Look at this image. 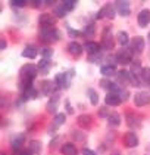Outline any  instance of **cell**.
Wrapping results in <instances>:
<instances>
[{
    "label": "cell",
    "mask_w": 150,
    "mask_h": 155,
    "mask_svg": "<svg viewBox=\"0 0 150 155\" xmlns=\"http://www.w3.org/2000/svg\"><path fill=\"white\" fill-rule=\"evenodd\" d=\"M40 38L41 40H44V41H55V40H59L60 38V33H59V30L56 28H41V31H40Z\"/></svg>",
    "instance_id": "1"
},
{
    "label": "cell",
    "mask_w": 150,
    "mask_h": 155,
    "mask_svg": "<svg viewBox=\"0 0 150 155\" xmlns=\"http://www.w3.org/2000/svg\"><path fill=\"white\" fill-rule=\"evenodd\" d=\"M115 61L121 65H127L129 62H132V50L122 48L121 50H118V53L115 55Z\"/></svg>",
    "instance_id": "2"
},
{
    "label": "cell",
    "mask_w": 150,
    "mask_h": 155,
    "mask_svg": "<svg viewBox=\"0 0 150 155\" xmlns=\"http://www.w3.org/2000/svg\"><path fill=\"white\" fill-rule=\"evenodd\" d=\"M37 72H38V67L31 65V64H27V65H24L22 68H21V77H22V80L33 81L35 78V75H37Z\"/></svg>",
    "instance_id": "3"
},
{
    "label": "cell",
    "mask_w": 150,
    "mask_h": 155,
    "mask_svg": "<svg viewBox=\"0 0 150 155\" xmlns=\"http://www.w3.org/2000/svg\"><path fill=\"white\" fill-rule=\"evenodd\" d=\"M74 74H75L74 70H72V71H68V72H60V74H56V77H55V83L58 84L59 87L66 89V87H69L71 77H72Z\"/></svg>",
    "instance_id": "4"
},
{
    "label": "cell",
    "mask_w": 150,
    "mask_h": 155,
    "mask_svg": "<svg viewBox=\"0 0 150 155\" xmlns=\"http://www.w3.org/2000/svg\"><path fill=\"white\" fill-rule=\"evenodd\" d=\"M116 15V8H113V5L112 3H107L106 6H103L99 13L96 15V18L97 19H104V18H107V19H113Z\"/></svg>",
    "instance_id": "5"
},
{
    "label": "cell",
    "mask_w": 150,
    "mask_h": 155,
    "mask_svg": "<svg viewBox=\"0 0 150 155\" xmlns=\"http://www.w3.org/2000/svg\"><path fill=\"white\" fill-rule=\"evenodd\" d=\"M129 48H131V50L136 53V55H140L143 50H144V48H146V43H144V38L141 36H136L131 38V41H129Z\"/></svg>",
    "instance_id": "6"
},
{
    "label": "cell",
    "mask_w": 150,
    "mask_h": 155,
    "mask_svg": "<svg viewBox=\"0 0 150 155\" xmlns=\"http://www.w3.org/2000/svg\"><path fill=\"white\" fill-rule=\"evenodd\" d=\"M55 18L50 13H41L38 16V24L41 28H55Z\"/></svg>",
    "instance_id": "7"
},
{
    "label": "cell",
    "mask_w": 150,
    "mask_h": 155,
    "mask_svg": "<svg viewBox=\"0 0 150 155\" xmlns=\"http://www.w3.org/2000/svg\"><path fill=\"white\" fill-rule=\"evenodd\" d=\"M122 143L127 148H136L139 145V137H137V134L134 131H127L124 134V137H122Z\"/></svg>",
    "instance_id": "8"
},
{
    "label": "cell",
    "mask_w": 150,
    "mask_h": 155,
    "mask_svg": "<svg viewBox=\"0 0 150 155\" xmlns=\"http://www.w3.org/2000/svg\"><path fill=\"white\" fill-rule=\"evenodd\" d=\"M102 43H103V49H106V50H110V49H113V46H115L113 38H112V33H110V28H109V27L103 30Z\"/></svg>",
    "instance_id": "9"
},
{
    "label": "cell",
    "mask_w": 150,
    "mask_h": 155,
    "mask_svg": "<svg viewBox=\"0 0 150 155\" xmlns=\"http://www.w3.org/2000/svg\"><path fill=\"white\" fill-rule=\"evenodd\" d=\"M134 104L136 107H147L150 104V95L147 92H139L134 96Z\"/></svg>",
    "instance_id": "10"
},
{
    "label": "cell",
    "mask_w": 150,
    "mask_h": 155,
    "mask_svg": "<svg viewBox=\"0 0 150 155\" xmlns=\"http://www.w3.org/2000/svg\"><path fill=\"white\" fill-rule=\"evenodd\" d=\"M104 104H106V107H118V105L122 104V97L118 93H112L110 92V93H107L104 96Z\"/></svg>",
    "instance_id": "11"
},
{
    "label": "cell",
    "mask_w": 150,
    "mask_h": 155,
    "mask_svg": "<svg viewBox=\"0 0 150 155\" xmlns=\"http://www.w3.org/2000/svg\"><path fill=\"white\" fill-rule=\"evenodd\" d=\"M116 6V12L119 13L121 16H129L131 13V6H129V2H124V0H119L115 3Z\"/></svg>",
    "instance_id": "12"
},
{
    "label": "cell",
    "mask_w": 150,
    "mask_h": 155,
    "mask_svg": "<svg viewBox=\"0 0 150 155\" xmlns=\"http://www.w3.org/2000/svg\"><path fill=\"white\" fill-rule=\"evenodd\" d=\"M59 97H60V93L55 92L53 95L50 96L49 102H47V111L52 112V114H58V105H59Z\"/></svg>",
    "instance_id": "13"
},
{
    "label": "cell",
    "mask_w": 150,
    "mask_h": 155,
    "mask_svg": "<svg viewBox=\"0 0 150 155\" xmlns=\"http://www.w3.org/2000/svg\"><path fill=\"white\" fill-rule=\"evenodd\" d=\"M137 22H139L140 27H147L150 24V11L143 9L139 13V16H137Z\"/></svg>",
    "instance_id": "14"
},
{
    "label": "cell",
    "mask_w": 150,
    "mask_h": 155,
    "mask_svg": "<svg viewBox=\"0 0 150 155\" xmlns=\"http://www.w3.org/2000/svg\"><path fill=\"white\" fill-rule=\"evenodd\" d=\"M60 152H62V155H78V149H77V146L74 143L66 142L62 145Z\"/></svg>",
    "instance_id": "15"
},
{
    "label": "cell",
    "mask_w": 150,
    "mask_h": 155,
    "mask_svg": "<svg viewBox=\"0 0 150 155\" xmlns=\"http://www.w3.org/2000/svg\"><path fill=\"white\" fill-rule=\"evenodd\" d=\"M127 123L129 127H134V129L141 127V120H140V117H137L134 112H127Z\"/></svg>",
    "instance_id": "16"
},
{
    "label": "cell",
    "mask_w": 150,
    "mask_h": 155,
    "mask_svg": "<svg viewBox=\"0 0 150 155\" xmlns=\"http://www.w3.org/2000/svg\"><path fill=\"white\" fill-rule=\"evenodd\" d=\"M37 53H38V50L35 46L33 45H28V46H25L22 50V56L24 58H28V59H35V56H37Z\"/></svg>",
    "instance_id": "17"
},
{
    "label": "cell",
    "mask_w": 150,
    "mask_h": 155,
    "mask_svg": "<svg viewBox=\"0 0 150 155\" xmlns=\"http://www.w3.org/2000/svg\"><path fill=\"white\" fill-rule=\"evenodd\" d=\"M41 90H43V95H53L55 93V83L50 81V80H43L41 81Z\"/></svg>",
    "instance_id": "18"
},
{
    "label": "cell",
    "mask_w": 150,
    "mask_h": 155,
    "mask_svg": "<svg viewBox=\"0 0 150 155\" xmlns=\"http://www.w3.org/2000/svg\"><path fill=\"white\" fill-rule=\"evenodd\" d=\"M77 123H78V126L84 127V129H90L91 124H93V118L90 117V115H87V114H82V115L78 117Z\"/></svg>",
    "instance_id": "19"
},
{
    "label": "cell",
    "mask_w": 150,
    "mask_h": 155,
    "mask_svg": "<svg viewBox=\"0 0 150 155\" xmlns=\"http://www.w3.org/2000/svg\"><path fill=\"white\" fill-rule=\"evenodd\" d=\"M24 142H25V136H24V134H18V136H15V137L12 139V142H11L13 151H15V152H18V151L22 148Z\"/></svg>",
    "instance_id": "20"
},
{
    "label": "cell",
    "mask_w": 150,
    "mask_h": 155,
    "mask_svg": "<svg viewBox=\"0 0 150 155\" xmlns=\"http://www.w3.org/2000/svg\"><path fill=\"white\" fill-rule=\"evenodd\" d=\"M87 52L90 53V55H99V53H102V46L99 45V43H96V41H88L87 43Z\"/></svg>",
    "instance_id": "21"
},
{
    "label": "cell",
    "mask_w": 150,
    "mask_h": 155,
    "mask_svg": "<svg viewBox=\"0 0 150 155\" xmlns=\"http://www.w3.org/2000/svg\"><path fill=\"white\" fill-rule=\"evenodd\" d=\"M68 52L71 55H74V56H78V55L82 53V46L80 43H77V41H71L68 45Z\"/></svg>",
    "instance_id": "22"
},
{
    "label": "cell",
    "mask_w": 150,
    "mask_h": 155,
    "mask_svg": "<svg viewBox=\"0 0 150 155\" xmlns=\"http://www.w3.org/2000/svg\"><path fill=\"white\" fill-rule=\"evenodd\" d=\"M100 74H102V75H106V77L115 74V65H113V64H103V65L100 67Z\"/></svg>",
    "instance_id": "23"
},
{
    "label": "cell",
    "mask_w": 150,
    "mask_h": 155,
    "mask_svg": "<svg viewBox=\"0 0 150 155\" xmlns=\"http://www.w3.org/2000/svg\"><path fill=\"white\" fill-rule=\"evenodd\" d=\"M118 83L119 84H129V75H131V72L129 71H118Z\"/></svg>",
    "instance_id": "24"
},
{
    "label": "cell",
    "mask_w": 150,
    "mask_h": 155,
    "mask_svg": "<svg viewBox=\"0 0 150 155\" xmlns=\"http://www.w3.org/2000/svg\"><path fill=\"white\" fill-rule=\"evenodd\" d=\"M140 81L146 86H150V68H143L139 75Z\"/></svg>",
    "instance_id": "25"
},
{
    "label": "cell",
    "mask_w": 150,
    "mask_h": 155,
    "mask_svg": "<svg viewBox=\"0 0 150 155\" xmlns=\"http://www.w3.org/2000/svg\"><path fill=\"white\" fill-rule=\"evenodd\" d=\"M30 152L33 155H40V152H41V142L40 140H31L30 142Z\"/></svg>",
    "instance_id": "26"
},
{
    "label": "cell",
    "mask_w": 150,
    "mask_h": 155,
    "mask_svg": "<svg viewBox=\"0 0 150 155\" xmlns=\"http://www.w3.org/2000/svg\"><path fill=\"white\" fill-rule=\"evenodd\" d=\"M116 38H118V43H119L122 48H125L127 45H129V41H131V40H129V37H128V34L125 33V31H119Z\"/></svg>",
    "instance_id": "27"
},
{
    "label": "cell",
    "mask_w": 150,
    "mask_h": 155,
    "mask_svg": "<svg viewBox=\"0 0 150 155\" xmlns=\"http://www.w3.org/2000/svg\"><path fill=\"white\" fill-rule=\"evenodd\" d=\"M65 121H66V115L63 112H58L53 117V126L55 127H60L62 124H65Z\"/></svg>",
    "instance_id": "28"
},
{
    "label": "cell",
    "mask_w": 150,
    "mask_h": 155,
    "mask_svg": "<svg viewBox=\"0 0 150 155\" xmlns=\"http://www.w3.org/2000/svg\"><path fill=\"white\" fill-rule=\"evenodd\" d=\"M109 126H112V127H118L119 124H121V115L118 114V112H110V115H109Z\"/></svg>",
    "instance_id": "29"
},
{
    "label": "cell",
    "mask_w": 150,
    "mask_h": 155,
    "mask_svg": "<svg viewBox=\"0 0 150 155\" xmlns=\"http://www.w3.org/2000/svg\"><path fill=\"white\" fill-rule=\"evenodd\" d=\"M50 65H52L50 59H44V58L38 62V68H40V71L43 72V74H47V72H49V70H50Z\"/></svg>",
    "instance_id": "30"
},
{
    "label": "cell",
    "mask_w": 150,
    "mask_h": 155,
    "mask_svg": "<svg viewBox=\"0 0 150 155\" xmlns=\"http://www.w3.org/2000/svg\"><path fill=\"white\" fill-rule=\"evenodd\" d=\"M38 93H37V90H35V87H30V89H27L25 92H24V101H27V99H34L37 97Z\"/></svg>",
    "instance_id": "31"
},
{
    "label": "cell",
    "mask_w": 150,
    "mask_h": 155,
    "mask_svg": "<svg viewBox=\"0 0 150 155\" xmlns=\"http://www.w3.org/2000/svg\"><path fill=\"white\" fill-rule=\"evenodd\" d=\"M66 13H68V12L65 11V8L62 6V3H60L59 6H56V8L53 9V15H55L56 18H63V16H65Z\"/></svg>",
    "instance_id": "32"
},
{
    "label": "cell",
    "mask_w": 150,
    "mask_h": 155,
    "mask_svg": "<svg viewBox=\"0 0 150 155\" xmlns=\"http://www.w3.org/2000/svg\"><path fill=\"white\" fill-rule=\"evenodd\" d=\"M94 33H96V27H94V24H90V25H87L85 30L82 31V36L84 37H93Z\"/></svg>",
    "instance_id": "33"
},
{
    "label": "cell",
    "mask_w": 150,
    "mask_h": 155,
    "mask_svg": "<svg viewBox=\"0 0 150 155\" xmlns=\"http://www.w3.org/2000/svg\"><path fill=\"white\" fill-rule=\"evenodd\" d=\"M75 5H77V2H71V0H65V2H62V6L65 8V11L66 12H72L74 9H75Z\"/></svg>",
    "instance_id": "34"
},
{
    "label": "cell",
    "mask_w": 150,
    "mask_h": 155,
    "mask_svg": "<svg viewBox=\"0 0 150 155\" xmlns=\"http://www.w3.org/2000/svg\"><path fill=\"white\" fill-rule=\"evenodd\" d=\"M88 97H90V102H91V105H97L99 104V93L97 92H94V90H88Z\"/></svg>",
    "instance_id": "35"
},
{
    "label": "cell",
    "mask_w": 150,
    "mask_h": 155,
    "mask_svg": "<svg viewBox=\"0 0 150 155\" xmlns=\"http://www.w3.org/2000/svg\"><path fill=\"white\" fill-rule=\"evenodd\" d=\"M27 5V2L25 0H12L11 2V6L12 8H15V9H21Z\"/></svg>",
    "instance_id": "36"
},
{
    "label": "cell",
    "mask_w": 150,
    "mask_h": 155,
    "mask_svg": "<svg viewBox=\"0 0 150 155\" xmlns=\"http://www.w3.org/2000/svg\"><path fill=\"white\" fill-rule=\"evenodd\" d=\"M53 55V49L52 48H43L41 49V56L44 59H50V56Z\"/></svg>",
    "instance_id": "37"
},
{
    "label": "cell",
    "mask_w": 150,
    "mask_h": 155,
    "mask_svg": "<svg viewBox=\"0 0 150 155\" xmlns=\"http://www.w3.org/2000/svg\"><path fill=\"white\" fill-rule=\"evenodd\" d=\"M97 114H99V117H100V118H106V117L109 118V115H110V112H109V109H107V107H106V105L100 108Z\"/></svg>",
    "instance_id": "38"
},
{
    "label": "cell",
    "mask_w": 150,
    "mask_h": 155,
    "mask_svg": "<svg viewBox=\"0 0 150 155\" xmlns=\"http://www.w3.org/2000/svg\"><path fill=\"white\" fill-rule=\"evenodd\" d=\"M68 34H69V36H72V37H78V36H81L82 33H78L75 28H69V27H68Z\"/></svg>",
    "instance_id": "39"
},
{
    "label": "cell",
    "mask_w": 150,
    "mask_h": 155,
    "mask_svg": "<svg viewBox=\"0 0 150 155\" xmlns=\"http://www.w3.org/2000/svg\"><path fill=\"white\" fill-rule=\"evenodd\" d=\"M110 83H112V81H109V80L103 78V80L100 81V87H103V89H107V90H109V87H110Z\"/></svg>",
    "instance_id": "40"
},
{
    "label": "cell",
    "mask_w": 150,
    "mask_h": 155,
    "mask_svg": "<svg viewBox=\"0 0 150 155\" xmlns=\"http://www.w3.org/2000/svg\"><path fill=\"white\" fill-rule=\"evenodd\" d=\"M59 140H60V136H55V137H53V140L50 142V149H55Z\"/></svg>",
    "instance_id": "41"
},
{
    "label": "cell",
    "mask_w": 150,
    "mask_h": 155,
    "mask_svg": "<svg viewBox=\"0 0 150 155\" xmlns=\"http://www.w3.org/2000/svg\"><path fill=\"white\" fill-rule=\"evenodd\" d=\"M82 155H96V154L93 152L91 149H88V148H84V149H82Z\"/></svg>",
    "instance_id": "42"
},
{
    "label": "cell",
    "mask_w": 150,
    "mask_h": 155,
    "mask_svg": "<svg viewBox=\"0 0 150 155\" xmlns=\"http://www.w3.org/2000/svg\"><path fill=\"white\" fill-rule=\"evenodd\" d=\"M65 107H66V111H68V112H71V114L74 112V109H72V107H71V105H69V101H66V104H65Z\"/></svg>",
    "instance_id": "43"
},
{
    "label": "cell",
    "mask_w": 150,
    "mask_h": 155,
    "mask_svg": "<svg viewBox=\"0 0 150 155\" xmlns=\"http://www.w3.org/2000/svg\"><path fill=\"white\" fill-rule=\"evenodd\" d=\"M72 134H74V136H77V137H75L77 140H82V139H84V136H81V134H80V133H78V131H74Z\"/></svg>",
    "instance_id": "44"
},
{
    "label": "cell",
    "mask_w": 150,
    "mask_h": 155,
    "mask_svg": "<svg viewBox=\"0 0 150 155\" xmlns=\"http://www.w3.org/2000/svg\"><path fill=\"white\" fill-rule=\"evenodd\" d=\"M0 49H2V50L6 49V40H5V38H2V41H0Z\"/></svg>",
    "instance_id": "45"
},
{
    "label": "cell",
    "mask_w": 150,
    "mask_h": 155,
    "mask_svg": "<svg viewBox=\"0 0 150 155\" xmlns=\"http://www.w3.org/2000/svg\"><path fill=\"white\" fill-rule=\"evenodd\" d=\"M18 155H33V154H31V152H30V149H28V151H22V152H19Z\"/></svg>",
    "instance_id": "46"
},
{
    "label": "cell",
    "mask_w": 150,
    "mask_h": 155,
    "mask_svg": "<svg viewBox=\"0 0 150 155\" xmlns=\"http://www.w3.org/2000/svg\"><path fill=\"white\" fill-rule=\"evenodd\" d=\"M31 5H33V6H35V8H37V6H40L41 3H40V2H31Z\"/></svg>",
    "instance_id": "47"
},
{
    "label": "cell",
    "mask_w": 150,
    "mask_h": 155,
    "mask_svg": "<svg viewBox=\"0 0 150 155\" xmlns=\"http://www.w3.org/2000/svg\"><path fill=\"white\" fill-rule=\"evenodd\" d=\"M2 155H6V154H5V152H2Z\"/></svg>",
    "instance_id": "48"
},
{
    "label": "cell",
    "mask_w": 150,
    "mask_h": 155,
    "mask_svg": "<svg viewBox=\"0 0 150 155\" xmlns=\"http://www.w3.org/2000/svg\"><path fill=\"white\" fill-rule=\"evenodd\" d=\"M113 155H121V154H113Z\"/></svg>",
    "instance_id": "49"
},
{
    "label": "cell",
    "mask_w": 150,
    "mask_h": 155,
    "mask_svg": "<svg viewBox=\"0 0 150 155\" xmlns=\"http://www.w3.org/2000/svg\"><path fill=\"white\" fill-rule=\"evenodd\" d=\"M149 38H150V34H149Z\"/></svg>",
    "instance_id": "50"
}]
</instances>
